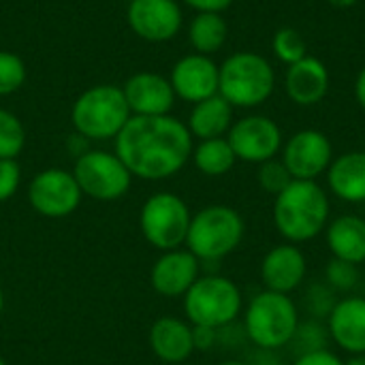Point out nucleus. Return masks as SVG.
Here are the masks:
<instances>
[{
	"instance_id": "1",
	"label": "nucleus",
	"mask_w": 365,
	"mask_h": 365,
	"mask_svg": "<svg viewBox=\"0 0 365 365\" xmlns=\"http://www.w3.org/2000/svg\"><path fill=\"white\" fill-rule=\"evenodd\" d=\"M118 158L133 178L158 182L180 173L192 156V135L188 126L167 115H130L113 139Z\"/></svg>"
},
{
	"instance_id": "2",
	"label": "nucleus",
	"mask_w": 365,
	"mask_h": 365,
	"mask_svg": "<svg viewBox=\"0 0 365 365\" xmlns=\"http://www.w3.org/2000/svg\"><path fill=\"white\" fill-rule=\"evenodd\" d=\"M331 216L327 190L310 180H293L274 197V227L289 244H306L319 237Z\"/></svg>"
},
{
	"instance_id": "3",
	"label": "nucleus",
	"mask_w": 365,
	"mask_h": 365,
	"mask_svg": "<svg viewBox=\"0 0 365 365\" xmlns=\"http://www.w3.org/2000/svg\"><path fill=\"white\" fill-rule=\"evenodd\" d=\"M276 88L272 62L257 51H235L220 64L218 94L235 109H255L269 101Z\"/></svg>"
},
{
	"instance_id": "4",
	"label": "nucleus",
	"mask_w": 365,
	"mask_h": 365,
	"mask_svg": "<svg viewBox=\"0 0 365 365\" xmlns=\"http://www.w3.org/2000/svg\"><path fill=\"white\" fill-rule=\"evenodd\" d=\"M130 115L124 92L115 83H98L83 90L71 107L73 128L90 141L115 139Z\"/></svg>"
},
{
	"instance_id": "5",
	"label": "nucleus",
	"mask_w": 365,
	"mask_h": 365,
	"mask_svg": "<svg viewBox=\"0 0 365 365\" xmlns=\"http://www.w3.org/2000/svg\"><path fill=\"white\" fill-rule=\"evenodd\" d=\"M246 235V222L242 214L231 205H207L192 214L186 248L201 263H216L240 248Z\"/></svg>"
},
{
	"instance_id": "6",
	"label": "nucleus",
	"mask_w": 365,
	"mask_h": 365,
	"mask_svg": "<svg viewBox=\"0 0 365 365\" xmlns=\"http://www.w3.org/2000/svg\"><path fill=\"white\" fill-rule=\"evenodd\" d=\"M299 321V310L293 297L274 291L257 293L244 312L248 342L257 349H284L291 342Z\"/></svg>"
},
{
	"instance_id": "7",
	"label": "nucleus",
	"mask_w": 365,
	"mask_h": 365,
	"mask_svg": "<svg viewBox=\"0 0 365 365\" xmlns=\"http://www.w3.org/2000/svg\"><path fill=\"white\" fill-rule=\"evenodd\" d=\"M184 299V314L190 325L222 329L237 321L244 308L240 287L220 274H205L188 289Z\"/></svg>"
},
{
	"instance_id": "8",
	"label": "nucleus",
	"mask_w": 365,
	"mask_h": 365,
	"mask_svg": "<svg viewBox=\"0 0 365 365\" xmlns=\"http://www.w3.org/2000/svg\"><path fill=\"white\" fill-rule=\"evenodd\" d=\"M192 214L188 203L173 192H156L145 199L139 214V227L145 242L160 250H175L186 244Z\"/></svg>"
},
{
	"instance_id": "9",
	"label": "nucleus",
	"mask_w": 365,
	"mask_h": 365,
	"mask_svg": "<svg viewBox=\"0 0 365 365\" xmlns=\"http://www.w3.org/2000/svg\"><path fill=\"white\" fill-rule=\"evenodd\" d=\"M73 175L83 197L103 203L122 199L133 184V173L118 158V154L105 150L81 152L75 160Z\"/></svg>"
},
{
	"instance_id": "10",
	"label": "nucleus",
	"mask_w": 365,
	"mask_h": 365,
	"mask_svg": "<svg viewBox=\"0 0 365 365\" xmlns=\"http://www.w3.org/2000/svg\"><path fill=\"white\" fill-rule=\"evenodd\" d=\"M81 199L83 195L73 171H66L60 167L38 171L28 184L30 207L36 214L51 218V220L71 216L79 207Z\"/></svg>"
},
{
	"instance_id": "11",
	"label": "nucleus",
	"mask_w": 365,
	"mask_h": 365,
	"mask_svg": "<svg viewBox=\"0 0 365 365\" xmlns=\"http://www.w3.org/2000/svg\"><path fill=\"white\" fill-rule=\"evenodd\" d=\"M227 139L237 160L250 165H261L265 160L278 158L284 145V137L278 122L261 113L235 120L231 130L227 133Z\"/></svg>"
},
{
	"instance_id": "12",
	"label": "nucleus",
	"mask_w": 365,
	"mask_h": 365,
	"mask_svg": "<svg viewBox=\"0 0 365 365\" xmlns=\"http://www.w3.org/2000/svg\"><path fill=\"white\" fill-rule=\"evenodd\" d=\"M334 158L336 156H334L331 139L323 130L304 128L284 141L280 160L287 165L293 180L317 182V178L327 173Z\"/></svg>"
},
{
	"instance_id": "13",
	"label": "nucleus",
	"mask_w": 365,
	"mask_h": 365,
	"mask_svg": "<svg viewBox=\"0 0 365 365\" xmlns=\"http://www.w3.org/2000/svg\"><path fill=\"white\" fill-rule=\"evenodd\" d=\"M126 21L139 38L165 43L180 34L184 13L178 0H130L126 6Z\"/></svg>"
},
{
	"instance_id": "14",
	"label": "nucleus",
	"mask_w": 365,
	"mask_h": 365,
	"mask_svg": "<svg viewBox=\"0 0 365 365\" xmlns=\"http://www.w3.org/2000/svg\"><path fill=\"white\" fill-rule=\"evenodd\" d=\"M218 75L220 64H216L212 56L188 53L173 64L169 81L175 92V98L195 105L218 94Z\"/></svg>"
},
{
	"instance_id": "15",
	"label": "nucleus",
	"mask_w": 365,
	"mask_h": 365,
	"mask_svg": "<svg viewBox=\"0 0 365 365\" xmlns=\"http://www.w3.org/2000/svg\"><path fill=\"white\" fill-rule=\"evenodd\" d=\"M201 276V261L188 250V248H175L163 252L150 272V284L152 289L167 297H184L188 289L199 280Z\"/></svg>"
},
{
	"instance_id": "16",
	"label": "nucleus",
	"mask_w": 365,
	"mask_h": 365,
	"mask_svg": "<svg viewBox=\"0 0 365 365\" xmlns=\"http://www.w3.org/2000/svg\"><path fill=\"white\" fill-rule=\"evenodd\" d=\"M308 274V259L297 244L274 246L261 261V282L265 291L291 295L297 291Z\"/></svg>"
},
{
	"instance_id": "17",
	"label": "nucleus",
	"mask_w": 365,
	"mask_h": 365,
	"mask_svg": "<svg viewBox=\"0 0 365 365\" xmlns=\"http://www.w3.org/2000/svg\"><path fill=\"white\" fill-rule=\"evenodd\" d=\"M122 92L133 115H167L175 105V92L169 77L150 71L128 77Z\"/></svg>"
},
{
	"instance_id": "18",
	"label": "nucleus",
	"mask_w": 365,
	"mask_h": 365,
	"mask_svg": "<svg viewBox=\"0 0 365 365\" xmlns=\"http://www.w3.org/2000/svg\"><path fill=\"white\" fill-rule=\"evenodd\" d=\"M329 68L323 60L314 56H306L299 62L287 66L284 75V90L287 96L299 107L319 105L329 92Z\"/></svg>"
},
{
	"instance_id": "19",
	"label": "nucleus",
	"mask_w": 365,
	"mask_h": 365,
	"mask_svg": "<svg viewBox=\"0 0 365 365\" xmlns=\"http://www.w3.org/2000/svg\"><path fill=\"white\" fill-rule=\"evenodd\" d=\"M325 323L338 349L349 355H365V297L338 299Z\"/></svg>"
},
{
	"instance_id": "20",
	"label": "nucleus",
	"mask_w": 365,
	"mask_h": 365,
	"mask_svg": "<svg viewBox=\"0 0 365 365\" xmlns=\"http://www.w3.org/2000/svg\"><path fill=\"white\" fill-rule=\"evenodd\" d=\"M152 353L165 364H182L195 353L192 325L175 317H163L154 321L148 334Z\"/></svg>"
},
{
	"instance_id": "21",
	"label": "nucleus",
	"mask_w": 365,
	"mask_h": 365,
	"mask_svg": "<svg viewBox=\"0 0 365 365\" xmlns=\"http://www.w3.org/2000/svg\"><path fill=\"white\" fill-rule=\"evenodd\" d=\"M327 248L334 259L361 265L365 263V218L357 214H342L329 220L325 229Z\"/></svg>"
},
{
	"instance_id": "22",
	"label": "nucleus",
	"mask_w": 365,
	"mask_h": 365,
	"mask_svg": "<svg viewBox=\"0 0 365 365\" xmlns=\"http://www.w3.org/2000/svg\"><path fill=\"white\" fill-rule=\"evenodd\" d=\"M331 195L346 203H365V152H346L334 158L327 169Z\"/></svg>"
},
{
	"instance_id": "23",
	"label": "nucleus",
	"mask_w": 365,
	"mask_h": 365,
	"mask_svg": "<svg viewBox=\"0 0 365 365\" xmlns=\"http://www.w3.org/2000/svg\"><path fill=\"white\" fill-rule=\"evenodd\" d=\"M233 122H235L233 107L220 94H214V96L192 105L186 126H188L192 139L205 141V139L227 137Z\"/></svg>"
},
{
	"instance_id": "24",
	"label": "nucleus",
	"mask_w": 365,
	"mask_h": 365,
	"mask_svg": "<svg viewBox=\"0 0 365 365\" xmlns=\"http://www.w3.org/2000/svg\"><path fill=\"white\" fill-rule=\"evenodd\" d=\"M229 38V24L222 13H197L188 24V41L195 53L214 56Z\"/></svg>"
},
{
	"instance_id": "25",
	"label": "nucleus",
	"mask_w": 365,
	"mask_h": 365,
	"mask_svg": "<svg viewBox=\"0 0 365 365\" xmlns=\"http://www.w3.org/2000/svg\"><path fill=\"white\" fill-rule=\"evenodd\" d=\"M190 160L195 163V167L203 175H207V178H220V175H227L235 167L237 156H235L229 139L227 137H218V139L199 141L192 148Z\"/></svg>"
},
{
	"instance_id": "26",
	"label": "nucleus",
	"mask_w": 365,
	"mask_h": 365,
	"mask_svg": "<svg viewBox=\"0 0 365 365\" xmlns=\"http://www.w3.org/2000/svg\"><path fill=\"white\" fill-rule=\"evenodd\" d=\"M329 342H331V338H329L327 323L308 319V321H299V325L287 346L295 357H299V355L325 351V349H329Z\"/></svg>"
},
{
	"instance_id": "27",
	"label": "nucleus",
	"mask_w": 365,
	"mask_h": 365,
	"mask_svg": "<svg viewBox=\"0 0 365 365\" xmlns=\"http://www.w3.org/2000/svg\"><path fill=\"white\" fill-rule=\"evenodd\" d=\"M26 145V130L21 120L0 107V158H17Z\"/></svg>"
},
{
	"instance_id": "28",
	"label": "nucleus",
	"mask_w": 365,
	"mask_h": 365,
	"mask_svg": "<svg viewBox=\"0 0 365 365\" xmlns=\"http://www.w3.org/2000/svg\"><path fill=\"white\" fill-rule=\"evenodd\" d=\"M272 49H274V56L287 66H291V64H295L308 56V45L295 28L276 30L274 41H272Z\"/></svg>"
},
{
	"instance_id": "29",
	"label": "nucleus",
	"mask_w": 365,
	"mask_h": 365,
	"mask_svg": "<svg viewBox=\"0 0 365 365\" xmlns=\"http://www.w3.org/2000/svg\"><path fill=\"white\" fill-rule=\"evenodd\" d=\"M338 304V293L327 282H312L304 291V308L310 319L327 321Z\"/></svg>"
},
{
	"instance_id": "30",
	"label": "nucleus",
	"mask_w": 365,
	"mask_h": 365,
	"mask_svg": "<svg viewBox=\"0 0 365 365\" xmlns=\"http://www.w3.org/2000/svg\"><path fill=\"white\" fill-rule=\"evenodd\" d=\"M359 280H361L359 265H353V263H346V261H340V259H334V257L325 265V282L336 293H351V291H355Z\"/></svg>"
},
{
	"instance_id": "31",
	"label": "nucleus",
	"mask_w": 365,
	"mask_h": 365,
	"mask_svg": "<svg viewBox=\"0 0 365 365\" xmlns=\"http://www.w3.org/2000/svg\"><path fill=\"white\" fill-rule=\"evenodd\" d=\"M26 64L13 51H0V96L17 92L26 83Z\"/></svg>"
},
{
	"instance_id": "32",
	"label": "nucleus",
	"mask_w": 365,
	"mask_h": 365,
	"mask_svg": "<svg viewBox=\"0 0 365 365\" xmlns=\"http://www.w3.org/2000/svg\"><path fill=\"white\" fill-rule=\"evenodd\" d=\"M257 180H259V186L267 195L276 197V195H280L293 182V175L289 173L287 165L280 158H272V160H265V163L259 165Z\"/></svg>"
},
{
	"instance_id": "33",
	"label": "nucleus",
	"mask_w": 365,
	"mask_h": 365,
	"mask_svg": "<svg viewBox=\"0 0 365 365\" xmlns=\"http://www.w3.org/2000/svg\"><path fill=\"white\" fill-rule=\"evenodd\" d=\"M21 184V167L17 158H0V203L9 201Z\"/></svg>"
},
{
	"instance_id": "34",
	"label": "nucleus",
	"mask_w": 365,
	"mask_h": 365,
	"mask_svg": "<svg viewBox=\"0 0 365 365\" xmlns=\"http://www.w3.org/2000/svg\"><path fill=\"white\" fill-rule=\"evenodd\" d=\"M192 344H195V351H201V353L212 351L218 344V329L192 325Z\"/></svg>"
},
{
	"instance_id": "35",
	"label": "nucleus",
	"mask_w": 365,
	"mask_h": 365,
	"mask_svg": "<svg viewBox=\"0 0 365 365\" xmlns=\"http://www.w3.org/2000/svg\"><path fill=\"white\" fill-rule=\"evenodd\" d=\"M291 365H344V361H342L334 351L325 349V351L299 355V357H295V361Z\"/></svg>"
},
{
	"instance_id": "36",
	"label": "nucleus",
	"mask_w": 365,
	"mask_h": 365,
	"mask_svg": "<svg viewBox=\"0 0 365 365\" xmlns=\"http://www.w3.org/2000/svg\"><path fill=\"white\" fill-rule=\"evenodd\" d=\"M182 2L195 9L197 13H222L233 4V0H182Z\"/></svg>"
},
{
	"instance_id": "37",
	"label": "nucleus",
	"mask_w": 365,
	"mask_h": 365,
	"mask_svg": "<svg viewBox=\"0 0 365 365\" xmlns=\"http://www.w3.org/2000/svg\"><path fill=\"white\" fill-rule=\"evenodd\" d=\"M248 365H284V359L278 355V351L272 349H257L250 353V357L246 359Z\"/></svg>"
},
{
	"instance_id": "38",
	"label": "nucleus",
	"mask_w": 365,
	"mask_h": 365,
	"mask_svg": "<svg viewBox=\"0 0 365 365\" xmlns=\"http://www.w3.org/2000/svg\"><path fill=\"white\" fill-rule=\"evenodd\" d=\"M355 98H357L359 107L365 109V66L359 71V75L355 79Z\"/></svg>"
},
{
	"instance_id": "39",
	"label": "nucleus",
	"mask_w": 365,
	"mask_h": 365,
	"mask_svg": "<svg viewBox=\"0 0 365 365\" xmlns=\"http://www.w3.org/2000/svg\"><path fill=\"white\" fill-rule=\"evenodd\" d=\"M331 6H338V9H349V6H355L359 0H327Z\"/></svg>"
},
{
	"instance_id": "40",
	"label": "nucleus",
	"mask_w": 365,
	"mask_h": 365,
	"mask_svg": "<svg viewBox=\"0 0 365 365\" xmlns=\"http://www.w3.org/2000/svg\"><path fill=\"white\" fill-rule=\"evenodd\" d=\"M344 365H365V355H351V359L344 361Z\"/></svg>"
},
{
	"instance_id": "41",
	"label": "nucleus",
	"mask_w": 365,
	"mask_h": 365,
	"mask_svg": "<svg viewBox=\"0 0 365 365\" xmlns=\"http://www.w3.org/2000/svg\"><path fill=\"white\" fill-rule=\"evenodd\" d=\"M218 365H248L244 359H225V361H220Z\"/></svg>"
},
{
	"instance_id": "42",
	"label": "nucleus",
	"mask_w": 365,
	"mask_h": 365,
	"mask_svg": "<svg viewBox=\"0 0 365 365\" xmlns=\"http://www.w3.org/2000/svg\"><path fill=\"white\" fill-rule=\"evenodd\" d=\"M2 310H4V293L0 289V314H2Z\"/></svg>"
},
{
	"instance_id": "43",
	"label": "nucleus",
	"mask_w": 365,
	"mask_h": 365,
	"mask_svg": "<svg viewBox=\"0 0 365 365\" xmlns=\"http://www.w3.org/2000/svg\"><path fill=\"white\" fill-rule=\"evenodd\" d=\"M0 365H6V361H4V359H2V357H0Z\"/></svg>"
}]
</instances>
